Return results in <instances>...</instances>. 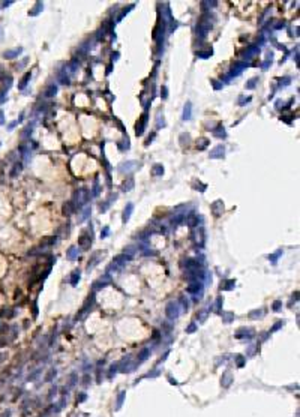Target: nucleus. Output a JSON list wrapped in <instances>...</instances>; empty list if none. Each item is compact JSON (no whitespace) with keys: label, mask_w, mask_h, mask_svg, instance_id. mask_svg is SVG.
<instances>
[{"label":"nucleus","mask_w":300,"mask_h":417,"mask_svg":"<svg viewBox=\"0 0 300 417\" xmlns=\"http://www.w3.org/2000/svg\"><path fill=\"white\" fill-rule=\"evenodd\" d=\"M263 315H264V311H263V309H260V311L257 309V311H254V312L249 314V318H260V317H263Z\"/></svg>","instance_id":"32"},{"label":"nucleus","mask_w":300,"mask_h":417,"mask_svg":"<svg viewBox=\"0 0 300 417\" xmlns=\"http://www.w3.org/2000/svg\"><path fill=\"white\" fill-rule=\"evenodd\" d=\"M17 125H18V120H15V122H12V123L9 125V126H8V129H9V131H12V129H14V128H15V126H17Z\"/></svg>","instance_id":"51"},{"label":"nucleus","mask_w":300,"mask_h":417,"mask_svg":"<svg viewBox=\"0 0 300 417\" xmlns=\"http://www.w3.org/2000/svg\"><path fill=\"white\" fill-rule=\"evenodd\" d=\"M282 326H284V321L281 320V321H278V323H276V324H275V326H273V327H272V330H270V332H276V330H278V329H281V327H282Z\"/></svg>","instance_id":"44"},{"label":"nucleus","mask_w":300,"mask_h":417,"mask_svg":"<svg viewBox=\"0 0 300 417\" xmlns=\"http://www.w3.org/2000/svg\"><path fill=\"white\" fill-rule=\"evenodd\" d=\"M221 306H222V299L219 297L218 300H216V311H221Z\"/></svg>","instance_id":"49"},{"label":"nucleus","mask_w":300,"mask_h":417,"mask_svg":"<svg viewBox=\"0 0 300 417\" xmlns=\"http://www.w3.org/2000/svg\"><path fill=\"white\" fill-rule=\"evenodd\" d=\"M56 242H57V237H48V239H44L42 240V243H41V246H42V249L44 248H47V246H51V245H54Z\"/></svg>","instance_id":"24"},{"label":"nucleus","mask_w":300,"mask_h":417,"mask_svg":"<svg viewBox=\"0 0 300 417\" xmlns=\"http://www.w3.org/2000/svg\"><path fill=\"white\" fill-rule=\"evenodd\" d=\"M29 80H30V72H27L26 75L23 77V80H21V83H20V86H18V87H20V89H24V87H26V84H27V81H29Z\"/></svg>","instance_id":"31"},{"label":"nucleus","mask_w":300,"mask_h":417,"mask_svg":"<svg viewBox=\"0 0 300 417\" xmlns=\"http://www.w3.org/2000/svg\"><path fill=\"white\" fill-rule=\"evenodd\" d=\"M86 398H87V396H86V393H81L80 396H77V402H83Z\"/></svg>","instance_id":"48"},{"label":"nucleus","mask_w":300,"mask_h":417,"mask_svg":"<svg viewBox=\"0 0 300 417\" xmlns=\"http://www.w3.org/2000/svg\"><path fill=\"white\" fill-rule=\"evenodd\" d=\"M63 215H66V216H69V215H72V213L75 212V204L72 203V201H66L65 204H63Z\"/></svg>","instance_id":"14"},{"label":"nucleus","mask_w":300,"mask_h":417,"mask_svg":"<svg viewBox=\"0 0 300 417\" xmlns=\"http://www.w3.org/2000/svg\"><path fill=\"white\" fill-rule=\"evenodd\" d=\"M131 260V257H128V255H125V254H120V255H117L116 258L113 260V263L110 264V267H108V270H107V273H111V270H120L123 266H126V263Z\"/></svg>","instance_id":"2"},{"label":"nucleus","mask_w":300,"mask_h":417,"mask_svg":"<svg viewBox=\"0 0 300 417\" xmlns=\"http://www.w3.org/2000/svg\"><path fill=\"white\" fill-rule=\"evenodd\" d=\"M78 254H80V249L77 246H72V248H69V251L66 252V257H68L69 260H75L78 257Z\"/></svg>","instance_id":"18"},{"label":"nucleus","mask_w":300,"mask_h":417,"mask_svg":"<svg viewBox=\"0 0 300 417\" xmlns=\"http://www.w3.org/2000/svg\"><path fill=\"white\" fill-rule=\"evenodd\" d=\"M84 384H89V375L84 377Z\"/></svg>","instance_id":"55"},{"label":"nucleus","mask_w":300,"mask_h":417,"mask_svg":"<svg viewBox=\"0 0 300 417\" xmlns=\"http://www.w3.org/2000/svg\"><path fill=\"white\" fill-rule=\"evenodd\" d=\"M186 291L189 294H194V296H198V293L201 294V291H203V282H191L189 287L186 288Z\"/></svg>","instance_id":"6"},{"label":"nucleus","mask_w":300,"mask_h":417,"mask_svg":"<svg viewBox=\"0 0 300 417\" xmlns=\"http://www.w3.org/2000/svg\"><path fill=\"white\" fill-rule=\"evenodd\" d=\"M146 123H147V114H143V116H141V120L137 123V135H143Z\"/></svg>","instance_id":"12"},{"label":"nucleus","mask_w":300,"mask_h":417,"mask_svg":"<svg viewBox=\"0 0 300 417\" xmlns=\"http://www.w3.org/2000/svg\"><path fill=\"white\" fill-rule=\"evenodd\" d=\"M158 375H159V369H155L153 372H149V374H147L149 378H153V377H158Z\"/></svg>","instance_id":"46"},{"label":"nucleus","mask_w":300,"mask_h":417,"mask_svg":"<svg viewBox=\"0 0 300 417\" xmlns=\"http://www.w3.org/2000/svg\"><path fill=\"white\" fill-rule=\"evenodd\" d=\"M197 56H198V57H201V59H207V57H210V56H212V51H206V53H197Z\"/></svg>","instance_id":"45"},{"label":"nucleus","mask_w":300,"mask_h":417,"mask_svg":"<svg viewBox=\"0 0 300 417\" xmlns=\"http://www.w3.org/2000/svg\"><path fill=\"white\" fill-rule=\"evenodd\" d=\"M125 396H126V392L125 390H122L120 393H119V396H117V402H116V410H120L122 408V405H123V402H125Z\"/></svg>","instance_id":"20"},{"label":"nucleus","mask_w":300,"mask_h":417,"mask_svg":"<svg viewBox=\"0 0 300 417\" xmlns=\"http://www.w3.org/2000/svg\"><path fill=\"white\" fill-rule=\"evenodd\" d=\"M212 212H213L215 216H221V215L224 213V203H222L221 200L215 201V203L212 204Z\"/></svg>","instance_id":"9"},{"label":"nucleus","mask_w":300,"mask_h":417,"mask_svg":"<svg viewBox=\"0 0 300 417\" xmlns=\"http://www.w3.org/2000/svg\"><path fill=\"white\" fill-rule=\"evenodd\" d=\"M224 146H216L213 150L210 152V158L212 159H216V158H224Z\"/></svg>","instance_id":"11"},{"label":"nucleus","mask_w":300,"mask_h":417,"mask_svg":"<svg viewBox=\"0 0 300 417\" xmlns=\"http://www.w3.org/2000/svg\"><path fill=\"white\" fill-rule=\"evenodd\" d=\"M224 284H225V285H221V290H222V288H224V290H233V288H234V285H236V281H225V282H224Z\"/></svg>","instance_id":"27"},{"label":"nucleus","mask_w":300,"mask_h":417,"mask_svg":"<svg viewBox=\"0 0 300 417\" xmlns=\"http://www.w3.org/2000/svg\"><path fill=\"white\" fill-rule=\"evenodd\" d=\"M87 201H89V192H87V189L81 188V189L75 191L74 200H72V203L75 204V209H77V206H78V207H83Z\"/></svg>","instance_id":"1"},{"label":"nucleus","mask_w":300,"mask_h":417,"mask_svg":"<svg viewBox=\"0 0 300 417\" xmlns=\"http://www.w3.org/2000/svg\"><path fill=\"white\" fill-rule=\"evenodd\" d=\"M104 257V252H96V254H93V257L90 258V261H89V264H87V270H92L93 267H96L98 264H99V261H101V258Z\"/></svg>","instance_id":"7"},{"label":"nucleus","mask_w":300,"mask_h":417,"mask_svg":"<svg viewBox=\"0 0 300 417\" xmlns=\"http://www.w3.org/2000/svg\"><path fill=\"white\" fill-rule=\"evenodd\" d=\"M191 111H192V105L189 102L185 105V110H183V119L185 120H189L191 119Z\"/></svg>","instance_id":"25"},{"label":"nucleus","mask_w":300,"mask_h":417,"mask_svg":"<svg viewBox=\"0 0 300 417\" xmlns=\"http://www.w3.org/2000/svg\"><path fill=\"white\" fill-rule=\"evenodd\" d=\"M90 212H92V209H90L89 206H87V207H86V209H84V210H83V212H81V216L78 218V221H80V222H83V221H86V219L89 218Z\"/></svg>","instance_id":"26"},{"label":"nucleus","mask_w":300,"mask_h":417,"mask_svg":"<svg viewBox=\"0 0 300 417\" xmlns=\"http://www.w3.org/2000/svg\"><path fill=\"white\" fill-rule=\"evenodd\" d=\"M93 303H95V296L92 294V296H89L87 302L84 303V306L81 308V312H80V315H77V318L80 320V318H83V317L87 314V312H90V311H92V308H93Z\"/></svg>","instance_id":"4"},{"label":"nucleus","mask_w":300,"mask_h":417,"mask_svg":"<svg viewBox=\"0 0 300 417\" xmlns=\"http://www.w3.org/2000/svg\"><path fill=\"white\" fill-rule=\"evenodd\" d=\"M186 225H189V227H195V225H198V216L195 215V213H188V216H186Z\"/></svg>","instance_id":"15"},{"label":"nucleus","mask_w":300,"mask_h":417,"mask_svg":"<svg viewBox=\"0 0 300 417\" xmlns=\"http://www.w3.org/2000/svg\"><path fill=\"white\" fill-rule=\"evenodd\" d=\"M134 161H129V162H126V164H123V167H120V171H129V170H132L134 168Z\"/></svg>","instance_id":"30"},{"label":"nucleus","mask_w":300,"mask_h":417,"mask_svg":"<svg viewBox=\"0 0 300 417\" xmlns=\"http://www.w3.org/2000/svg\"><path fill=\"white\" fill-rule=\"evenodd\" d=\"M207 146H209V140H206V138H201V140L197 143V147L200 149V150H204Z\"/></svg>","instance_id":"28"},{"label":"nucleus","mask_w":300,"mask_h":417,"mask_svg":"<svg viewBox=\"0 0 300 417\" xmlns=\"http://www.w3.org/2000/svg\"><path fill=\"white\" fill-rule=\"evenodd\" d=\"M132 210H134V206L131 204H126V207H125V212H123V218H122V221L126 224L128 221H129V218H131V213H132Z\"/></svg>","instance_id":"16"},{"label":"nucleus","mask_w":300,"mask_h":417,"mask_svg":"<svg viewBox=\"0 0 300 417\" xmlns=\"http://www.w3.org/2000/svg\"><path fill=\"white\" fill-rule=\"evenodd\" d=\"M281 254H282V251H278V252H276V254H273V255H270V257H269V260L272 261L273 264H276V260H278V257H279Z\"/></svg>","instance_id":"40"},{"label":"nucleus","mask_w":300,"mask_h":417,"mask_svg":"<svg viewBox=\"0 0 300 417\" xmlns=\"http://www.w3.org/2000/svg\"><path fill=\"white\" fill-rule=\"evenodd\" d=\"M56 374H57V371H56V369H50V372H48L47 377H45V381H47V383H50V381H51V380L56 377Z\"/></svg>","instance_id":"35"},{"label":"nucleus","mask_w":300,"mask_h":417,"mask_svg":"<svg viewBox=\"0 0 300 417\" xmlns=\"http://www.w3.org/2000/svg\"><path fill=\"white\" fill-rule=\"evenodd\" d=\"M110 284H111V276H110V273H105L93 284V288L99 290V288H104V287H107V285H110Z\"/></svg>","instance_id":"5"},{"label":"nucleus","mask_w":300,"mask_h":417,"mask_svg":"<svg viewBox=\"0 0 300 417\" xmlns=\"http://www.w3.org/2000/svg\"><path fill=\"white\" fill-rule=\"evenodd\" d=\"M182 218H183V216H182V215H177V216H176V218L173 219V224H179V222H180V221H182Z\"/></svg>","instance_id":"50"},{"label":"nucleus","mask_w":300,"mask_h":417,"mask_svg":"<svg viewBox=\"0 0 300 417\" xmlns=\"http://www.w3.org/2000/svg\"><path fill=\"white\" fill-rule=\"evenodd\" d=\"M189 140H191V137H189V134H182L180 135V143H182V146H188L189 144Z\"/></svg>","instance_id":"33"},{"label":"nucleus","mask_w":300,"mask_h":417,"mask_svg":"<svg viewBox=\"0 0 300 417\" xmlns=\"http://www.w3.org/2000/svg\"><path fill=\"white\" fill-rule=\"evenodd\" d=\"M120 368V363H116V365H113L111 368H110V374H108V378H111L113 375H116V372H117V369Z\"/></svg>","instance_id":"34"},{"label":"nucleus","mask_w":300,"mask_h":417,"mask_svg":"<svg viewBox=\"0 0 300 417\" xmlns=\"http://www.w3.org/2000/svg\"><path fill=\"white\" fill-rule=\"evenodd\" d=\"M257 81H258V78H252L249 83H246V89H249V90L254 89V87H255V84H257Z\"/></svg>","instance_id":"39"},{"label":"nucleus","mask_w":300,"mask_h":417,"mask_svg":"<svg viewBox=\"0 0 300 417\" xmlns=\"http://www.w3.org/2000/svg\"><path fill=\"white\" fill-rule=\"evenodd\" d=\"M162 98H167V87H162Z\"/></svg>","instance_id":"53"},{"label":"nucleus","mask_w":300,"mask_h":417,"mask_svg":"<svg viewBox=\"0 0 300 417\" xmlns=\"http://www.w3.org/2000/svg\"><path fill=\"white\" fill-rule=\"evenodd\" d=\"M284 26H285V23H278V24L275 26V29H282Z\"/></svg>","instance_id":"52"},{"label":"nucleus","mask_w":300,"mask_h":417,"mask_svg":"<svg viewBox=\"0 0 300 417\" xmlns=\"http://www.w3.org/2000/svg\"><path fill=\"white\" fill-rule=\"evenodd\" d=\"M222 317H224V321L225 323H231L233 318H234V315H233V314H224Z\"/></svg>","instance_id":"43"},{"label":"nucleus","mask_w":300,"mask_h":417,"mask_svg":"<svg viewBox=\"0 0 300 417\" xmlns=\"http://www.w3.org/2000/svg\"><path fill=\"white\" fill-rule=\"evenodd\" d=\"M231 381H233V375L230 374V372H225L224 375H222V378H221V384H222V387H230Z\"/></svg>","instance_id":"17"},{"label":"nucleus","mask_w":300,"mask_h":417,"mask_svg":"<svg viewBox=\"0 0 300 417\" xmlns=\"http://www.w3.org/2000/svg\"><path fill=\"white\" fill-rule=\"evenodd\" d=\"M134 188V179L132 177H128L125 182H123V185H122V189L123 191H131Z\"/></svg>","instance_id":"21"},{"label":"nucleus","mask_w":300,"mask_h":417,"mask_svg":"<svg viewBox=\"0 0 300 417\" xmlns=\"http://www.w3.org/2000/svg\"><path fill=\"white\" fill-rule=\"evenodd\" d=\"M155 176H159V174H162L164 173V168H162V165H155L153 167V171H152Z\"/></svg>","instance_id":"36"},{"label":"nucleus","mask_w":300,"mask_h":417,"mask_svg":"<svg viewBox=\"0 0 300 417\" xmlns=\"http://www.w3.org/2000/svg\"><path fill=\"white\" fill-rule=\"evenodd\" d=\"M252 336H254L252 329H239L237 333H236V338H239V339H242V338H252Z\"/></svg>","instance_id":"10"},{"label":"nucleus","mask_w":300,"mask_h":417,"mask_svg":"<svg viewBox=\"0 0 300 417\" xmlns=\"http://www.w3.org/2000/svg\"><path fill=\"white\" fill-rule=\"evenodd\" d=\"M213 87H215V89H221L222 86H221V84H218L216 81H213Z\"/></svg>","instance_id":"54"},{"label":"nucleus","mask_w":300,"mask_h":417,"mask_svg":"<svg viewBox=\"0 0 300 417\" xmlns=\"http://www.w3.org/2000/svg\"><path fill=\"white\" fill-rule=\"evenodd\" d=\"M57 93V86H54V84H51L50 87H48L47 90H45V93H44V96L45 98H53V96Z\"/></svg>","instance_id":"22"},{"label":"nucleus","mask_w":300,"mask_h":417,"mask_svg":"<svg viewBox=\"0 0 300 417\" xmlns=\"http://www.w3.org/2000/svg\"><path fill=\"white\" fill-rule=\"evenodd\" d=\"M80 278H81V273H80V270H75L74 273L71 275V285H77L78 282H80Z\"/></svg>","instance_id":"23"},{"label":"nucleus","mask_w":300,"mask_h":417,"mask_svg":"<svg viewBox=\"0 0 300 417\" xmlns=\"http://www.w3.org/2000/svg\"><path fill=\"white\" fill-rule=\"evenodd\" d=\"M197 330V324L195 323H191L189 326H188V329H186V333H194Z\"/></svg>","instance_id":"41"},{"label":"nucleus","mask_w":300,"mask_h":417,"mask_svg":"<svg viewBox=\"0 0 300 417\" xmlns=\"http://www.w3.org/2000/svg\"><path fill=\"white\" fill-rule=\"evenodd\" d=\"M165 314L168 317V320H177L180 315V305L177 302H170L165 308Z\"/></svg>","instance_id":"3"},{"label":"nucleus","mask_w":300,"mask_h":417,"mask_svg":"<svg viewBox=\"0 0 300 417\" xmlns=\"http://www.w3.org/2000/svg\"><path fill=\"white\" fill-rule=\"evenodd\" d=\"M99 194V183H98V180H95V186H93V192H92V195L93 197H96Z\"/></svg>","instance_id":"42"},{"label":"nucleus","mask_w":300,"mask_h":417,"mask_svg":"<svg viewBox=\"0 0 300 417\" xmlns=\"http://www.w3.org/2000/svg\"><path fill=\"white\" fill-rule=\"evenodd\" d=\"M108 233H110V228H108V227H105V228L102 230V233H101V237H102V239H104V237H107V236H108Z\"/></svg>","instance_id":"47"},{"label":"nucleus","mask_w":300,"mask_h":417,"mask_svg":"<svg viewBox=\"0 0 300 417\" xmlns=\"http://www.w3.org/2000/svg\"><path fill=\"white\" fill-rule=\"evenodd\" d=\"M23 51V48H15V50H11V51H5V59H14Z\"/></svg>","instance_id":"19"},{"label":"nucleus","mask_w":300,"mask_h":417,"mask_svg":"<svg viewBox=\"0 0 300 417\" xmlns=\"http://www.w3.org/2000/svg\"><path fill=\"white\" fill-rule=\"evenodd\" d=\"M245 359H246V357H243V356H236L237 368H243V365H245Z\"/></svg>","instance_id":"37"},{"label":"nucleus","mask_w":300,"mask_h":417,"mask_svg":"<svg viewBox=\"0 0 300 417\" xmlns=\"http://www.w3.org/2000/svg\"><path fill=\"white\" fill-rule=\"evenodd\" d=\"M42 8H44V5H42L41 2H38V3H36V6L33 8L35 11H32V12H29V14L32 15V17H33V15H38V14H39V12H41V9H42Z\"/></svg>","instance_id":"29"},{"label":"nucleus","mask_w":300,"mask_h":417,"mask_svg":"<svg viewBox=\"0 0 300 417\" xmlns=\"http://www.w3.org/2000/svg\"><path fill=\"white\" fill-rule=\"evenodd\" d=\"M92 245V234L87 236V234H83L81 237L78 239V246H81L83 249H87Z\"/></svg>","instance_id":"8"},{"label":"nucleus","mask_w":300,"mask_h":417,"mask_svg":"<svg viewBox=\"0 0 300 417\" xmlns=\"http://www.w3.org/2000/svg\"><path fill=\"white\" fill-rule=\"evenodd\" d=\"M149 356H150V350L149 348H144V350H141V353L138 354V359H137V366L138 365H141L143 362H146L147 359H149Z\"/></svg>","instance_id":"13"},{"label":"nucleus","mask_w":300,"mask_h":417,"mask_svg":"<svg viewBox=\"0 0 300 417\" xmlns=\"http://www.w3.org/2000/svg\"><path fill=\"white\" fill-rule=\"evenodd\" d=\"M281 309H282V302H281V300H275V302H273V311H275V312H279Z\"/></svg>","instance_id":"38"}]
</instances>
